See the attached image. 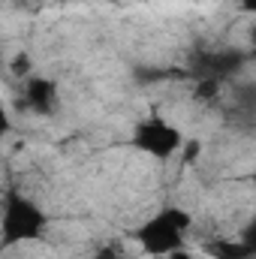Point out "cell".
I'll return each instance as SVG.
<instances>
[{
  "label": "cell",
  "instance_id": "cell-3",
  "mask_svg": "<svg viewBox=\"0 0 256 259\" xmlns=\"http://www.w3.org/2000/svg\"><path fill=\"white\" fill-rule=\"evenodd\" d=\"M130 142L142 157H148L154 163H169L181 154L187 139L169 115H163L160 109H151L145 118H139L133 124V139Z\"/></svg>",
  "mask_w": 256,
  "mask_h": 259
},
{
  "label": "cell",
  "instance_id": "cell-2",
  "mask_svg": "<svg viewBox=\"0 0 256 259\" xmlns=\"http://www.w3.org/2000/svg\"><path fill=\"white\" fill-rule=\"evenodd\" d=\"M0 232H3V247L6 250L36 244L49 235V211L36 199H30L24 190H6Z\"/></svg>",
  "mask_w": 256,
  "mask_h": 259
},
{
  "label": "cell",
  "instance_id": "cell-1",
  "mask_svg": "<svg viewBox=\"0 0 256 259\" xmlns=\"http://www.w3.org/2000/svg\"><path fill=\"white\" fill-rule=\"evenodd\" d=\"M193 229H196L193 211L175 202V205H166V208L154 211L151 217H145V223L136 229V244L142 247L145 256L163 259L178 247L193 244Z\"/></svg>",
  "mask_w": 256,
  "mask_h": 259
},
{
  "label": "cell",
  "instance_id": "cell-6",
  "mask_svg": "<svg viewBox=\"0 0 256 259\" xmlns=\"http://www.w3.org/2000/svg\"><path fill=\"white\" fill-rule=\"evenodd\" d=\"M178 3H193V0H178Z\"/></svg>",
  "mask_w": 256,
  "mask_h": 259
},
{
  "label": "cell",
  "instance_id": "cell-4",
  "mask_svg": "<svg viewBox=\"0 0 256 259\" xmlns=\"http://www.w3.org/2000/svg\"><path fill=\"white\" fill-rule=\"evenodd\" d=\"M163 259H199V250H193V244H187V247H178V250L166 253Z\"/></svg>",
  "mask_w": 256,
  "mask_h": 259
},
{
  "label": "cell",
  "instance_id": "cell-5",
  "mask_svg": "<svg viewBox=\"0 0 256 259\" xmlns=\"http://www.w3.org/2000/svg\"><path fill=\"white\" fill-rule=\"evenodd\" d=\"M250 46H253V49H256V24H253V27H250Z\"/></svg>",
  "mask_w": 256,
  "mask_h": 259
}]
</instances>
